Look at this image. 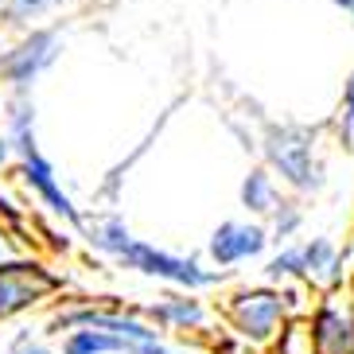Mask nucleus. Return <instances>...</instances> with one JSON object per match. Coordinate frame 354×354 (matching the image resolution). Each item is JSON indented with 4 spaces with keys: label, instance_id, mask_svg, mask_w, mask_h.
<instances>
[{
    "label": "nucleus",
    "instance_id": "obj_8",
    "mask_svg": "<svg viewBox=\"0 0 354 354\" xmlns=\"http://www.w3.org/2000/svg\"><path fill=\"white\" fill-rule=\"evenodd\" d=\"M308 327L315 339V354H354V304L327 288L323 300L308 312Z\"/></svg>",
    "mask_w": 354,
    "mask_h": 354
},
{
    "label": "nucleus",
    "instance_id": "obj_11",
    "mask_svg": "<svg viewBox=\"0 0 354 354\" xmlns=\"http://www.w3.org/2000/svg\"><path fill=\"white\" fill-rule=\"evenodd\" d=\"M304 257V281L312 288H335V261H339V245L331 238H308L300 241Z\"/></svg>",
    "mask_w": 354,
    "mask_h": 354
},
{
    "label": "nucleus",
    "instance_id": "obj_6",
    "mask_svg": "<svg viewBox=\"0 0 354 354\" xmlns=\"http://www.w3.org/2000/svg\"><path fill=\"white\" fill-rule=\"evenodd\" d=\"M16 179H20V187L28 191V195H35L39 198V207L51 214V218H59V222H66V226H82V218H86V210L78 207L71 198V191L63 187V176L55 171V164L47 156H43V148L39 145H32V148H24L20 156H16Z\"/></svg>",
    "mask_w": 354,
    "mask_h": 354
},
{
    "label": "nucleus",
    "instance_id": "obj_16",
    "mask_svg": "<svg viewBox=\"0 0 354 354\" xmlns=\"http://www.w3.org/2000/svg\"><path fill=\"white\" fill-rule=\"evenodd\" d=\"M265 281L272 284H288V281H304V257H300V245H288L284 241L281 250L265 261Z\"/></svg>",
    "mask_w": 354,
    "mask_h": 354
},
{
    "label": "nucleus",
    "instance_id": "obj_7",
    "mask_svg": "<svg viewBox=\"0 0 354 354\" xmlns=\"http://www.w3.org/2000/svg\"><path fill=\"white\" fill-rule=\"evenodd\" d=\"M269 245H272V238H269V226L265 222L226 218L207 238V257L214 269H234L241 261H257Z\"/></svg>",
    "mask_w": 354,
    "mask_h": 354
},
{
    "label": "nucleus",
    "instance_id": "obj_3",
    "mask_svg": "<svg viewBox=\"0 0 354 354\" xmlns=\"http://www.w3.org/2000/svg\"><path fill=\"white\" fill-rule=\"evenodd\" d=\"M63 51L66 39L59 28H47V24L24 28V32H16V39L8 47H0V82L8 90H32L43 74L55 71Z\"/></svg>",
    "mask_w": 354,
    "mask_h": 354
},
{
    "label": "nucleus",
    "instance_id": "obj_13",
    "mask_svg": "<svg viewBox=\"0 0 354 354\" xmlns=\"http://www.w3.org/2000/svg\"><path fill=\"white\" fill-rule=\"evenodd\" d=\"M133 339L97 331V327H71L63 339V354H125Z\"/></svg>",
    "mask_w": 354,
    "mask_h": 354
},
{
    "label": "nucleus",
    "instance_id": "obj_5",
    "mask_svg": "<svg viewBox=\"0 0 354 354\" xmlns=\"http://www.w3.org/2000/svg\"><path fill=\"white\" fill-rule=\"evenodd\" d=\"M59 292H63V277H55L35 253L0 265V323L28 315L32 308L47 304Z\"/></svg>",
    "mask_w": 354,
    "mask_h": 354
},
{
    "label": "nucleus",
    "instance_id": "obj_14",
    "mask_svg": "<svg viewBox=\"0 0 354 354\" xmlns=\"http://www.w3.org/2000/svg\"><path fill=\"white\" fill-rule=\"evenodd\" d=\"M269 346H272V354H315V339H312V327H308V315H288Z\"/></svg>",
    "mask_w": 354,
    "mask_h": 354
},
{
    "label": "nucleus",
    "instance_id": "obj_17",
    "mask_svg": "<svg viewBox=\"0 0 354 354\" xmlns=\"http://www.w3.org/2000/svg\"><path fill=\"white\" fill-rule=\"evenodd\" d=\"M335 133L343 145L354 148V66L346 71L343 90H339V105H335Z\"/></svg>",
    "mask_w": 354,
    "mask_h": 354
},
{
    "label": "nucleus",
    "instance_id": "obj_15",
    "mask_svg": "<svg viewBox=\"0 0 354 354\" xmlns=\"http://www.w3.org/2000/svg\"><path fill=\"white\" fill-rule=\"evenodd\" d=\"M265 226H269V238L284 245V241H292L296 234H300V226H304V207L296 203V198H281V203L269 210V222H265Z\"/></svg>",
    "mask_w": 354,
    "mask_h": 354
},
{
    "label": "nucleus",
    "instance_id": "obj_1",
    "mask_svg": "<svg viewBox=\"0 0 354 354\" xmlns=\"http://www.w3.org/2000/svg\"><path fill=\"white\" fill-rule=\"evenodd\" d=\"M261 160L284 187L296 195H315L327 183V167H323L315 133L296 121H265L261 125Z\"/></svg>",
    "mask_w": 354,
    "mask_h": 354
},
{
    "label": "nucleus",
    "instance_id": "obj_18",
    "mask_svg": "<svg viewBox=\"0 0 354 354\" xmlns=\"http://www.w3.org/2000/svg\"><path fill=\"white\" fill-rule=\"evenodd\" d=\"M20 257H32V241L24 238L20 226H12L8 218H0V265L20 261Z\"/></svg>",
    "mask_w": 354,
    "mask_h": 354
},
{
    "label": "nucleus",
    "instance_id": "obj_20",
    "mask_svg": "<svg viewBox=\"0 0 354 354\" xmlns=\"http://www.w3.org/2000/svg\"><path fill=\"white\" fill-rule=\"evenodd\" d=\"M12 164H16V156H12V140H8V133L0 129V176H4Z\"/></svg>",
    "mask_w": 354,
    "mask_h": 354
},
{
    "label": "nucleus",
    "instance_id": "obj_10",
    "mask_svg": "<svg viewBox=\"0 0 354 354\" xmlns=\"http://www.w3.org/2000/svg\"><path fill=\"white\" fill-rule=\"evenodd\" d=\"M238 198H241V207L250 210L253 218H269V210L284 198V195H281V179L272 176L265 164H261V167H250V171L241 176Z\"/></svg>",
    "mask_w": 354,
    "mask_h": 354
},
{
    "label": "nucleus",
    "instance_id": "obj_19",
    "mask_svg": "<svg viewBox=\"0 0 354 354\" xmlns=\"http://www.w3.org/2000/svg\"><path fill=\"white\" fill-rule=\"evenodd\" d=\"M4 354H51V351H47L43 343H32L28 335H20V339H16V343H12Z\"/></svg>",
    "mask_w": 354,
    "mask_h": 354
},
{
    "label": "nucleus",
    "instance_id": "obj_4",
    "mask_svg": "<svg viewBox=\"0 0 354 354\" xmlns=\"http://www.w3.org/2000/svg\"><path fill=\"white\" fill-rule=\"evenodd\" d=\"M222 315H226V323L234 327V335H238L241 343L269 346L292 312H288V300H284L281 288L261 284V288L230 292L226 304H222Z\"/></svg>",
    "mask_w": 354,
    "mask_h": 354
},
{
    "label": "nucleus",
    "instance_id": "obj_2",
    "mask_svg": "<svg viewBox=\"0 0 354 354\" xmlns=\"http://www.w3.org/2000/svg\"><path fill=\"white\" fill-rule=\"evenodd\" d=\"M117 265L121 269H133L140 277H152V281H164L171 288H187V292H198V288H214L222 281L226 269H207L198 257H187V253H171L156 241H145V238H129L125 250L117 253Z\"/></svg>",
    "mask_w": 354,
    "mask_h": 354
},
{
    "label": "nucleus",
    "instance_id": "obj_9",
    "mask_svg": "<svg viewBox=\"0 0 354 354\" xmlns=\"http://www.w3.org/2000/svg\"><path fill=\"white\" fill-rule=\"evenodd\" d=\"M145 319L156 323L160 331H203L210 319V308L198 300L195 292H167L160 296L156 304H148L145 308Z\"/></svg>",
    "mask_w": 354,
    "mask_h": 354
},
{
    "label": "nucleus",
    "instance_id": "obj_21",
    "mask_svg": "<svg viewBox=\"0 0 354 354\" xmlns=\"http://www.w3.org/2000/svg\"><path fill=\"white\" fill-rule=\"evenodd\" d=\"M339 12H346V20H351V32H354V0H331Z\"/></svg>",
    "mask_w": 354,
    "mask_h": 354
},
{
    "label": "nucleus",
    "instance_id": "obj_12",
    "mask_svg": "<svg viewBox=\"0 0 354 354\" xmlns=\"http://www.w3.org/2000/svg\"><path fill=\"white\" fill-rule=\"evenodd\" d=\"M66 0H0V24L8 32H24V28H35L47 16L63 8Z\"/></svg>",
    "mask_w": 354,
    "mask_h": 354
}]
</instances>
